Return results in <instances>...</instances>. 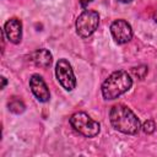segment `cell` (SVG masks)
I'll use <instances>...</instances> for the list:
<instances>
[{"label":"cell","instance_id":"30bf717a","mask_svg":"<svg viewBox=\"0 0 157 157\" xmlns=\"http://www.w3.org/2000/svg\"><path fill=\"white\" fill-rule=\"evenodd\" d=\"M25 104H23V102L21 101V99H18V98H12L10 102H9V109H10V112H12V113H15V114H21V113H23L25 112Z\"/></svg>","mask_w":157,"mask_h":157},{"label":"cell","instance_id":"ba28073f","mask_svg":"<svg viewBox=\"0 0 157 157\" xmlns=\"http://www.w3.org/2000/svg\"><path fill=\"white\" fill-rule=\"evenodd\" d=\"M4 34L9 39V42L17 44L22 38V23L18 18H10L4 26Z\"/></svg>","mask_w":157,"mask_h":157},{"label":"cell","instance_id":"6da1fadb","mask_svg":"<svg viewBox=\"0 0 157 157\" xmlns=\"http://www.w3.org/2000/svg\"><path fill=\"white\" fill-rule=\"evenodd\" d=\"M109 119L113 128L123 134L134 135L141 128L139 118L134 114L130 108L124 104H115L110 109Z\"/></svg>","mask_w":157,"mask_h":157},{"label":"cell","instance_id":"5b68a950","mask_svg":"<svg viewBox=\"0 0 157 157\" xmlns=\"http://www.w3.org/2000/svg\"><path fill=\"white\" fill-rule=\"evenodd\" d=\"M55 75L59 83L66 91H72L75 88L76 78L74 75V70L71 67V64L66 59H59L55 66Z\"/></svg>","mask_w":157,"mask_h":157},{"label":"cell","instance_id":"7a4b0ae2","mask_svg":"<svg viewBox=\"0 0 157 157\" xmlns=\"http://www.w3.org/2000/svg\"><path fill=\"white\" fill-rule=\"evenodd\" d=\"M132 85L131 76L124 71L118 70L112 72L102 85V94L105 99H115L123 93L128 92Z\"/></svg>","mask_w":157,"mask_h":157},{"label":"cell","instance_id":"7c38bea8","mask_svg":"<svg viewBox=\"0 0 157 157\" xmlns=\"http://www.w3.org/2000/svg\"><path fill=\"white\" fill-rule=\"evenodd\" d=\"M132 72H134L135 76H137L140 80H142L147 74V66L141 65V66H137V67H132Z\"/></svg>","mask_w":157,"mask_h":157},{"label":"cell","instance_id":"3957f363","mask_svg":"<svg viewBox=\"0 0 157 157\" xmlns=\"http://www.w3.org/2000/svg\"><path fill=\"white\" fill-rule=\"evenodd\" d=\"M70 124L75 131H77L85 137H94L101 130L99 123L93 120L85 112H77L72 114L70 118Z\"/></svg>","mask_w":157,"mask_h":157},{"label":"cell","instance_id":"9a60e30c","mask_svg":"<svg viewBox=\"0 0 157 157\" xmlns=\"http://www.w3.org/2000/svg\"><path fill=\"white\" fill-rule=\"evenodd\" d=\"M153 20H155V22L157 23V10H156L155 13H153Z\"/></svg>","mask_w":157,"mask_h":157},{"label":"cell","instance_id":"8992f818","mask_svg":"<svg viewBox=\"0 0 157 157\" xmlns=\"http://www.w3.org/2000/svg\"><path fill=\"white\" fill-rule=\"evenodd\" d=\"M110 33L118 44H125L132 38V28L125 20H115L112 22Z\"/></svg>","mask_w":157,"mask_h":157},{"label":"cell","instance_id":"9c48e42d","mask_svg":"<svg viewBox=\"0 0 157 157\" xmlns=\"http://www.w3.org/2000/svg\"><path fill=\"white\" fill-rule=\"evenodd\" d=\"M32 61L36 64V66L47 69L52 65L53 56L49 50L42 48V49H37L36 52L32 53Z\"/></svg>","mask_w":157,"mask_h":157},{"label":"cell","instance_id":"277c9868","mask_svg":"<svg viewBox=\"0 0 157 157\" xmlns=\"http://www.w3.org/2000/svg\"><path fill=\"white\" fill-rule=\"evenodd\" d=\"M99 25V15L93 10H85L76 20V32L80 37L87 38L94 33Z\"/></svg>","mask_w":157,"mask_h":157},{"label":"cell","instance_id":"2e32d148","mask_svg":"<svg viewBox=\"0 0 157 157\" xmlns=\"http://www.w3.org/2000/svg\"><path fill=\"white\" fill-rule=\"evenodd\" d=\"M120 2H124V4H128V2H131L132 0H119Z\"/></svg>","mask_w":157,"mask_h":157},{"label":"cell","instance_id":"52a82bcc","mask_svg":"<svg viewBox=\"0 0 157 157\" xmlns=\"http://www.w3.org/2000/svg\"><path fill=\"white\" fill-rule=\"evenodd\" d=\"M29 87H31L32 93L34 94V97L39 102H48L49 101L50 93H49L48 86L44 82L42 76H39L38 74L32 75L29 78Z\"/></svg>","mask_w":157,"mask_h":157},{"label":"cell","instance_id":"5bb4252c","mask_svg":"<svg viewBox=\"0 0 157 157\" xmlns=\"http://www.w3.org/2000/svg\"><path fill=\"white\" fill-rule=\"evenodd\" d=\"M1 81H2V83H1V88H4V87L6 86V83H7V81H6L5 77H1Z\"/></svg>","mask_w":157,"mask_h":157},{"label":"cell","instance_id":"4fadbf2b","mask_svg":"<svg viewBox=\"0 0 157 157\" xmlns=\"http://www.w3.org/2000/svg\"><path fill=\"white\" fill-rule=\"evenodd\" d=\"M92 0H80V2H81V6H86V5H88V2H91Z\"/></svg>","mask_w":157,"mask_h":157},{"label":"cell","instance_id":"8fae6325","mask_svg":"<svg viewBox=\"0 0 157 157\" xmlns=\"http://www.w3.org/2000/svg\"><path fill=\"white\" fill-rule=\"evenodd\" d=\"M142 131L145 132V134H147V135H150V134H152L155 130H156V124H155V121L153 120H151V119H148V120H146L144 124H142Z\"/></svg>","mask_w":157,"mask_h":157}]
</instances>
